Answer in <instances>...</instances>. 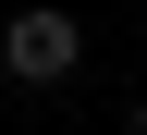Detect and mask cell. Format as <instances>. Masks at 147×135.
Segmentation results:
<instances>
[{
	"label": "cell",
	"mask_w": 147,
	"mask_h": 135,
	"mask_svg": "<svg viewBox=\"0 0 147 135\" xmlns=\"http://www.w3.org/2000/svg\"><path fill=\"white\" fill-rule=\"evenodd\" d=\"M0 62H12V86H61V74L86 62V25H74V12H12Z\"/></svg>",
	"instance_id": "obj_1"
},
{
	"label": "cell",
	"mask_w": 147,
	"mask_h": 135,
	"mask_svg": "<svg viewBox=\"0 0 147 135\" xmlns=\"http://www.w3.org/2000/svg\"><path fill=\"white\" fill-rule=\"evenodd\" d=\"M135 135H147V98H135Z\"/></svg>",
	"instance_id": "obj_2"
}]
</instances>
